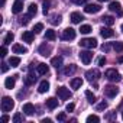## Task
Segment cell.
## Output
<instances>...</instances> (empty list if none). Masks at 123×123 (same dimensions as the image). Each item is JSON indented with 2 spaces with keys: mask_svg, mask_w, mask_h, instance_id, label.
<instances>
[{
  "mask_svg": "<svg viewBox=\"0 0 123 123\" xmlns=\"http://www.w3.org/2000/svg\"><path fill=\"white\" fill-rule=\"evenodd\" d=\"M13 39H15V35H13L12 32H9V33L5 36V41H3V43H5V45H10V43L13 42Z\"/></svg>",
  "mask_w": 123,
  "mask_h": 123,
  "instance_id": "cell-27",
  "label": "cell"
},
{
  "mask_svg": "<svg viewBox=\"0 0 123 123\" xmlns=\"http://www.w3.org/2000/svg\"><path fill=\"white\" fill-rule=\"evenodd\" d=\"M22 111H23L26 116H32V114L35 113V106H33L32 103H25V104H23Z\"/></svg>",
  "mask_w": 123,
  "mask_h": 123,
  "instance_id": "cell-11",
  "label": "cell"
},
{
  "mask_svg": "<svg viewBox=\"0 0 123 123\" xmlns=\"http://www.w3.org/2000/svg\"><path fill=\"white\" fill-rule=\"evenodd\" d=\"M86 77H87L88 81H91V83L94 81V83H96V81L101 77V74H100V71H98L97 68H93V70H88V71L86 73Z\"/></svg>",
  "mask_w": 123,
  "mask_h": 123,
  "instance_id": "cell-4",
  "label": "cell"
},
{
  "mask_svg": "<svg viewBox=\"0 0 123 123\" xmlns=\"http://www.w3.org/2000/svg\"><path fill=\"white\" fill-rule=\"evenodd\" d=\"M117 61H119V62H123V55H122V56H120V58H119Z\"/></svg>",
  "mask_w": 123,
  "mask_h": 123,
  "instance_id": "cell-50",
  "label": "cell"
},
{
  "mask_svg": "<svg viewBox=\"0 0 123 123\" xmlns=\"http://www.w3.org/2000/svg\"><path fill=\"white\" fill-rule=\"evenodd\" d=\"M7 70H9V65H7L6 62H3V64H2V73H6Z\"/></svg>",
  "mask_w": 123,
  "mask_h": 123,
  "instance_id": "cell-46",
  "label": "cell"
},
{
  "mask_svg": "<svg viewBox=\"0 0 123 123\" xmlns=\"http://www.w3.org/2000/svg\"><path fill=\"white\" fill-rule=\"evenodd\" d=\"M51 65H54L55 68H61L62 67V56H54L52 59H51Z\"/></svg>",
  "mask_w": 123,
  "mask_h": 123,
  "instance_id": "cell-17",
  "label": "cell"
},
{
  "mask_svg": "<svg viewBox=\"0 0 123 123\" xmlns=\"http://www.w3.org/2000/svg\"><path fill=\"white\" fill-rule=\"evenodd\" d=\"M49 90V83L46 81V80H43L41 84H39V87H38V91L39 93H46Z\"/></svg>",
  "mask_w": 123,
  "mask_h": 123,
  "instance_id": "cell-24",
  "label": "cell"
},
{
  "mask_svg": "<svg viewBox=\"0 0 123 123\" xmlns=\"http://www.w3.org/2000/svg\"><path fill=\"white\" fill-rule=\"evenodd\" d=\"M33 38H35V35H33V32H31V31H26V32L22 33V39H23L25 42H28V43H32V42H33Z\"/></svg>",
  "mask_w": 123,
  "mask_h": 123,
  "instance_id": "cell-15",
  "label": "cell"
},
{
  "mask_svg": "<svg viewBox=\"0 0 123 123\" xmlns=\"http://www.w3.org/2000/svg\"><path fill=\"white\" fill-rule=\"evenodd\" d=\"M83 19H84V18L81 16V13H78V12H73V13H71V22H73V23H80Z\"/></svg>",
  "mask_w": 123,
  "mask_h": 123,
  "instance_id": "cell-20",
  "label": "cell"
},
{
  "mask_svg": "<svg viewBox=\"0 0 123 123\" xmlns=\"http://www.w3.org/2000/svg\"><path fill=\"white\" fill-rule=\"evenodd\" d=\"M15 107V101L10 97H3L2 98V110L3 111H10Z\"/></svg>",
  "mask_w": 123,
  "mask_h": 123,
  "instance_id": "cell-3",
  "label": "cell"
},
{
  "mask_svg": "<svg viewBox=\"0 0 123 123\" xmlns=\"http://www.w3.org/2000/svg\"><path fill=\"white\" fill-rule=\"evenodd\" d=\"M80 32H81V33H84V35H87V33H90V32H91V26H90V25H81Z\"/></svg>",
  "mask_w": 123,
  "mask_h": 123,
  "instance_id": "cell-32",
  "label": "cell"
},
{
  "mask_svg": "<svg viewBox=\"0 0 123 123\" xmlns=\"http://www.w3.org/2000/svg\"><path fill=\"white\" fill-rule=\"evenodd\" d=\"M23 122V114L22 113H15L13 116V123H22Z\"/></svg>",
  "mask_w": 123,
  "mask_h": 123,
  "instance_id": "cell-33",
  "label": "cell"
},
{
  "mask_svg": "<svg viewBox=\"0 0 123 123\" xmlns=\"http://www.w3.org/2000/svg\"><path fill=\"white\" fill-rule=\"evenodd\" d=\"M122 119H123V111H122Z\"/></svg>",
  "mask_w": 123,
  "mask_h": 123,
  "instance_id": "cell-54",
  "label": "cell"
},
{
  "mask_svg": "<svg viewBox=\"0 0 123 123\" xmlns=\"http://www.w3.org/2000/svg\"><path fill=\"white\" fill-rule=\"evenodd\" d=\"M101 10V6L100 5H87L84 7V12L86 13H98Z\"/></svg>",
  "mask_w": 123,
  "mask_h": 123,
  "instance_id": "cell-10",
  "label": "cell"
},
{
  "mask_svg": "<svg viewBox=\"0 0 123 123\" xmlns=\"http://www.w3.org/2000/svg\"><path fill=\"white\" fill-rule=\"evenodd\" d=\"M98 2H107V0H98Z\"/></svg>",
  "mask_w": 123,
  "mask_h": 123,
  "instance_id": "cell-53",
  "label": "cell"
},
{
  "mask_svg": "<svg viewBox=\"0 0 123 123\" xmlns=\"http://www.w3.org/2000/svg\"><path fill=\"white\" fill-rule=\"evenodd\" d=\"M19 64H20V58H19V56H10V58H9V65H12V67H19Z\"/></svg>",
  "mask_w": 123,
  "mask_h": 123,
  "instance_id": "cell-25",
  "label": "cell"
},
{
  "mask_svg": "<svg viewBox=\"0 0 123 123\" xmlns=\"http://www.w3.org/2000/svg\"><path fill=\"white\" fill-rule=\"evenodd\" d=\"M52 120L51 119H42V123H51Z\"/></svg>",
  "mask_w": 123,
  "mask_h": 123,
  "instance_id": "cell-49",
  "label": "cell"
},
{
  "mask_svg": "<svg viewBox=\"0 0 123 123\" xmlns=\"http://www.w3.org/2000/svg\"><path fill=\"white\" fill-rule=\"evenodd\" d=\"M98 65H100V67H104V65H106V58H104V56L98 58Z\"/></svg>",
  "mask_w": 123,
  "mask_h": 123,
  "instance_id": "cell-44",
  "label": "cell"
},
{
  "mask_svg": "<svg viewBox=\"0 0 123 123\" xmlns=\"http://www.w3.org/2000/svg\"><path fill=\"white\" fill-rule=\"evenodd\" d=\"M56 119H58L59 122H65V120H67V114H65L64 111H61V113H58V116H56Z\"/></svg>",
  "mask_w": 123,
  "mask_h": 123,
  "instance_id": "cell-40",
  "label": "cell"
},
{
  "mask_svg": "<svg viewBox=\"0 0 123 123\" xmlns=\"http://www.w3.org/2000/svg\"><path fill=\"white\" fill-rule=\"evenodd\" d=\"M31 18H32V16H31L29 13H28V15H25L23 18H20V23H22V25H28V23H29V20H31Z\"/></svg>",
  "mask_w": 123,
  "mask_h": 123,
  "instance_id": "cell-38",
  "label": "cell"
},
{
  "mask_svg": "<svg viewBox=\"0 0 123 123\" xmlns=\"http://www.w3.org/2000/svg\"><path fill=\"white\" fill-rule=\"evenodd\" d=\"M113 49H114L116 52H122V51H123V42H114Z\"/></svg>",
  "mask_w": 123,
  "mask_h": 123,
  "instance_id": "cell-35",
  "label": "cell"
},
{
  "mask_svg": "<svg viewBox=\"0 0 123 123\" xmlns=\"http://www.w3.org/2000/svg\"><path fill=\"white\" fill-rule=\"evenodd\" d=\"M120 106H122V107H123V100H122V103H120Z\"/></svg>",
  "mask_w": 123,
  "mask_h": 123,
  "instance_id": "cell-52",
  "label": "cell"
},
{
  "mask_svg": "<svg viewBox=\"0 0 123 123\" xmlns=\"http://www.w3.org/2000/svg\"><path fill=\"white\" fill-rule=\"evenodd\" d=\"M42 29H43V25H42V23H36L35 28H33V32H35V33H41Z\"/></svg>",
  "mask_w": 123,
  "mask_h": 123,
  "instance_id": "cell-39",
  "label": "cell"
},
{
  "mask_svg": "<svg viewBox=\"0 0 123 123\" xmlns=\"http://www.w3.org/2000/svg\"><path fill=\"white\" fill-rule=\"evenodd\" d=\"M81 86H83V80H81V78H73V80H71V88L78 90Z\"/></svg>",
  "mask_w": 123,
  "mask_h": 123,
  "instance_id": "cell-23",
  "label": "cell"
},
{
  "mask_svg": "<svg viewBox=\"0 0 123 123\" xmlns=\"http://www.w3.org/2000/svg\"><path fill=\"white\" fill-rule=\"evenodd\" d=\"M38 52H39L42 56H48V55L51 54V46L46 45V43H42V45L38 48Z\"/></svg>",
  "mask_w": 123,
  "mask_h": 123,
  "instance_id": "cell-12",
  "label": "cell"
},
{
  "mask_svg": "<svg viewBox=\"0 0 123 123\" xmlns=\"http://www.w3.org/2000/svg\"><path fill=\"white\" fill-rule=\"evenodd\" d=\"M5 3H6V0H2V6H5Z\"/></svg>",
  "mask_w": 123,
  "mask_h": 123,
  "instance_id": "cell-51",
  "label": "cell"
},
{
  "mask_svg": "<svg viewBox=\"0 0 123 123\" xmlns=\"http://www.w3.org/2000/svg\"><path fill=\"white\" fill-rule=\"evenodd\" d=\"M75 70H77V67L71 64V65H68L67 68H64V70H62V75H71V74H74V73H75Z\"/></svg>",
  "mask_w": 123,
  "mask_h": 123,
  "instance_id": "cell-22",
  "label": "cell"
},
{
  "mask_svg": "<svg viewBox=\"0 0 123 123\" xmlns=\"http://www.w3.org/2000/svg\"><path fill=\"white\" fill-rule=\"evenodd\" d=\"M42 6H43V15H46V13H48V10H49L51 2H49V0H43V3H42Z\"/></svg>",
  "mask_w": 123,
  "mask_h": 123,
  "instance_id": "cell-37",
  "label": "cell"
},
{
  "mask_svg": "<svg viewBox=\"0 0 123 123\" xmlns=\"http://www.w3.org/2000/svg\"><path fill=\"white\" fill-rule=\"evenodd\" d=\"M80 46L81 48H88V49H93L97 46V39L94 38H84L80 41Z\"/></svg>",
  "mask_w": 123,
  "mask_h": 123,
  "instance_id": "cell-2",
  "label": "cell"
},
{
  "mask_svg": "<svg viewBox=\"0 0 123 123\" xmlns=\"http://www.w3.org/2000/svg\"><path fill=\"white\" fill-rule=\"evenodd\" d=\"M117 87L116 86H106L104 87V94L107 96V97H116V94H117Z\"/></svg>",
  "mask_w": 123,
  "mask_h": 123,
  "instance_id": "cell-9",
  "label": "cell"
},
{
  "mask_svg": "<svg viewBox=\"0 0 123 123\" xmlns=\"http://www.w3.org/2000/svg\"><path fill=\"white\" fill-rule=\"evenodd\" d=\"M91 58H93V52H90V51H81L80 52V59H81L83 64L88 65L91 62Z\"/></svg>",
  "mask_w": 123,
  "mask_h": 123,
  "instance_id": "cell-6",
  "label": "cell"
},
{
  "mask_svg": "<svg viewBox=\"0 0 123 123\" xmlns=\"http://www.w3.org/2000/svg\"><path fill=\"white\" fill-rule=\"evenodd\" d=\"M46 106H48V109H51V110H54L56 106H58V100L55 98V97H49L48 100H46Z\"/></svg>",
  "mask_w": 123,
  "mask_h": 123,
  "instance_id": "cell-21",
  "label": "cell"
},
{
  "mask_svg": "<svg viewBox=\"0 0 123 123\" xmlns=\"http://www.w3.org/2000/svg\"><path fill=\"white\" fill-rule=\"evenodd\" d=\"M55 38H56V35H55V31H52V29L46 31V33H45V39H48V41H54Z\"/></svg>",
  "mask_w": 123,
  "mask_h": 123,
  "instance_id": "cell-28",
  "label": "cell"
},
{
  "mask_svg": "<svg viewBox=\"0 0 123 123\" xmlns=\"http://www.w3.org/2000/svg\"><path fill=\"white\" fill-rule=\"evenodd\" d=\"M35 81H36V77H35V74H33V73H31V74L28 75V78H26V84H28V86H31V84H32V83H35Z\"/></svg>",
  "mask_w": 123,
  "mask_h": 123,
  "instance_id": "cell-34",
  "label": "cell"
},
{
  "mask_svg": "<svg viewBox=\"0 0 123 123\" xmlns=\"http://www.w3.org/2000/svg\"><path fill=\"white\" fill-rule=\"evenodd\" d=\"M56 94H58V97L61 100H68L71 97V93H70V90L67 87H58L56 88Z\"/></svg>",
  "mask_w": 123,
  "mask_h": 123,
  "instance_id": "cell-5",
  "label": "cell"
},
{
  "mask_svg": "<svg viewBox=\"0 0 123 123\" xmlns=\"http://www.w3.org/2000/svg\"><path fill=\"white\" fill-rule=\"evenodd\" d=\"M101 49H103L104 52H107V51L110 49V45H109V43H106V45H103V46H101Z\"/></svg>",
  "mask_w": 123,
  "mask_h": 123,
  "instance_id": "cell-47",
  "label": "cell"
},
{
  "mask_svg": "<svg viewBox=\"0 0 123 123\" xmlns=\"http://www.w3.org/2000/svg\"><path fill=\"white\" fill-rule=\"evenodd\" d=\"M97 122H100V117L97 114H90L87 117V123H97Z\"/></svg>",
  "mask_w": 123,
  "mask_h": 123,
  "instance_id": "cell-31",
  "label": "cell"
},
{
  "mask_svg": "<svg viewBox=\"0 0 123 123\" xmlns=\"http://www.w3.org/2000/svg\"><path fill=\"white\" fill-rule=\"evenodd\" d=\"M13 52H15V54H26V52H28V48H25L23 45L15 43V45H13Z\"/></svg>",
  "mask_w": 123,
  "mask_h": 123,
  "instance_id": "cell-19",
  "label": "cell"
},
{
  "mask_svg": "<svg viewBox=\"0 0 123 123\" xmlns=\"http://www.w3.org/2000/svg\"><path fill=\"white\" fill-rule=\"evenodd\" d=\"M104 77L109 80V81H113V83H119L120 80H122V77H120V74L114 70V68H110V70H107L106 73H104Z\"/></svg>",
  "mask_w": 123,
  "mask_h": 123,
  "instance_id": "cell-1",
  "label": "cell"
},
{
  "mask_svg": "<svg viewBox=\"0 0 123 123\" xmlns=\"http://www.w3.org/2000/svg\"><path fill=\"white\" fill-rule=\"evenodd\" d=\"M100 35H101L103 38H111V36L114 35V32H113V29H110V28H101V29H100Z\"/></svg>",
  "mask_w": 123,
  "mask_h": 123,
  "instance_id": "cell-18",
  "label": "cell"
},
{
  "mask_svg": "<svg viewBox=\"0 0 123 123\" xmlns=\"http://www.w3.org/2000/svg\"><path fill=\"white\" fill-rule=\"evenodd\" d=\"M36 71H38V74H41V75H45V74H48V71H49V67H48L46 64L41 62V64H38V67H36Z\"/></svg>",
  "mask_w": 123,
  "mask_h": 123,
  "instance_id": "cell-16",
  "label": "cell"
},
{
  "mask_svg": "<svg viewBox=\"0 0 123 123\" xmlns=\"http://www.w3.org/2000/svg\"><path fill=\"white\" fill-rule=\"evenodd\" d=\"M16 78H18V75L7 77V78H6V81H5V87H6V88H9V90H12V88L15 87V84H16Z\"/></svg>",
  "mask_w": 123,
  "mask_h": 123,
  "instance_id": "cell-13",
  "label": "cell"
},
{
  "mask_svg": "<svg viewBox=\"0 0 123 123\" xmlns=\"http://www.w3.org/2000/svg\"><path fill=\"white\" fill-rule=\"evenodd\" d=\"M23 10V3L20 2V0H16V2L13 3V6H12V12L15 13V15H18V13H20Z\"/></svg>",
  "mask_w": 123,
  "mask_h": 123,
  "instance_id": "cell-14",
  "label": "cell"
},
{
  "mask_svg": "<svg viewBox=\"0 0 123 123\" xmlns=\"http://www.w3.org/2000/svg\"><path fill=\"white\" fill-rule=\"evenodd\" d=\"M9 120H10V119H9V116H7V114H3V116H2V122H5V123H6V122H9Z\"/></svg>",
  "mask_w": 123,
  "mask_h": 123,
  "instance_id": "cell-48",
  "label": "cell"
},
{
  "mask_svg": "<svg viewBox=\"0 0 123 123\" xmlns=\"http://www.w3.org/2000/svg\"><path fill=\"white\" fill-rule=\"evenodd\" d=\"M87 2H88V0H73L74 5H86Z\"/></svg>",
  "mask_w": 123,
  "mask_h": 123,
  "instance_id": "cell-45",
  "label": "cell"
},
{
  "mask_svg": "<svg viewBox=\"0 0 123 123\" xmlns=\"http://www.w3.org/2000/svg\"><path fill=\"white\" fill-rule=\"evenodd\" d=\"M104 109H107V103H106V101H101V103L97 104V111H101V110H104Z\"/></svg>",
  "mask_w": 123,
  "mask_h": 123,
  "instance_id": "cell-41",
  "label": "cell"
},
{
  "mask_svg": "<svg viewBox=\"0 0 123 123\" xmlns=\"http://www.w3.org/2000/svg\"><path fill=\"white\" fill-rule=\"evenodd\" d=\"M86 97H87L88 103H91V104H93V103H96V96H94L90 90H87V91H86Z\"/></svg>",
  "mask_w": 123,
  "mask_h": 123,
  "instance_id": "cell-30",
  "label": "cell"
},
{
  "mask_svg": "<svg viewBox=\"0 0 123 123\" xmlns=\"http://www.w3.org/2000/svg\"><path fill=\"white\" fill-rule=\"evenodd\" d=\"M109 9H110L111 12H116L117 16H123V10H122V6H120L119 2H110Z\"/></svg>",
  "mask_w": 123,
  "mask_h": 123,
  "instance_id": "cell-7",
  "label": "cell"
},
{
  "mask_svg": "<svg viewBox=\"0 0 123 123\" xmlns=\"http://www.w3.org/2000/svg\"><path fill=\"white\" fill-rule=\"evenodd\" d=\"M51 23H52V25H59V23H61V16H59V15H54L52 19H51Z\"/></svg>",
  "mask_w": 123,
  "mask_h": 123,
  "instance_id": "cell-36",
  "label": "cell"
},
{
  "mask_svg": "<svg viewBox=\"0 0 123 123\" xmlns=\"http://www.w3.org/2000/svg\"><path fill=\"white\" fill-rule=\"evenodd\" d=\"M74 109H75V104L74 103H68L67 104V111H73Z\"/></svg>",
  "mask_w": 123,
  "mask_h": 123,
  "instance_id": "cell-43",
  "label": "cell"
},
{
  "mask_svg": "<svg viewBox=\"0 0 123 123\" xmlns=\"http://www.w3.org/2000/svg\"><path fill=\"white\" fill-rule=\"evenodd\" d=\"M122 32H123V25H122Z\"/></svg>",
  "mask_w": 123,
  "mask_h": 123,
  "instance_id": "cell-55",
  "label": "cell"
},
{
  "mask_svg": "<svg viewBox=\"0 0 123 123\" xmlns=\"http://www.w3.org/2000/svg\"><path fill=\"white\" fill-rule=\"evenodd\" d=\"M6 55H7V49H6V45H3L2 48H0V56L5 58Z\"/></svg>",
  "mask_w": 123,
  "mask_h": 123,
  "instance_id": "cell-42",
  "label": "cell"
},
{
  "mask_svg": "<svg viewBox=\"0 0 123 123\" xmlns=\"http://www.w3.org/2000/svg\"><path fill=\"white\" fill-rule=\"evenodd\" d=\"M101 19H103L104 25H109V26H111V25L114 23V18H113V16H103Z\"/></svg>",
  "mask_w": 123,
  "mask_h": 123,
  "instance_id": "cell-29",
  "label": "cell"
},
{
  "mask_svg": "<svg viewBox=\"0 0 123 123\" xmlns=\"http://www.w3.org/2000/svg\"><path fill=\"white\" fill-rule=\"evenodd\" d=\"M74 38H75V29L67 28V29L62 32V39H64V41H73Z\"/></svg>",
  "mask_w": 123,
  "mask_h": 123,
  "instance_id": "cell-8",
  "label": "cell"
},
{
  "mask_svg": "<svg viewBox=\"0 0 123 123\" xmlns=\"http://www.w3.org/2000/svg\"><path fill=\"white\" fill-rule=\"evenodd\" d=\"M28 13H29L31 16H35V15L38 13V6H36L35 3H31L29 7H28Z\"/></svg>",
  "mask_w": 123,
  "mask_h": 123,
  "instance_id": "cell-26",
  "label": "cell"
}]
</instances>
